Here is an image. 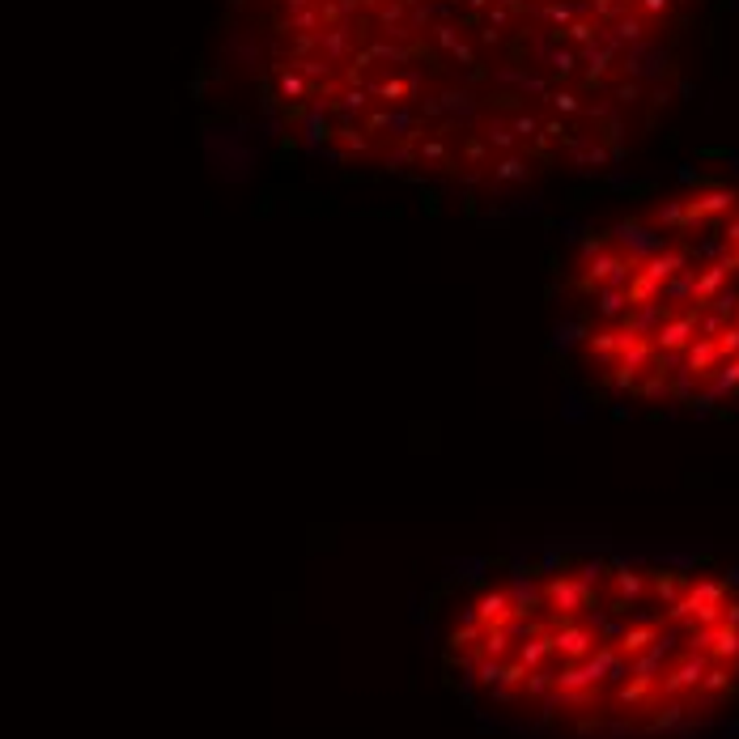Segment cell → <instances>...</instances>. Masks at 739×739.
Segmentation results:
<instances>
[{
	"instance_id": "1",
	"label": "cell",
	"mask_w": 739,
	"mask_h": 739,
	"mask_svg": "<svg viewBox=\"0 0 739 739\" xmlns=\"http://www.w3.org/2000/svg\"><path fill=\"white\" fill-rule=\"evenodd\" d=\"M561 349L612 404L739 417V183L693 179L586 234L561 276Z\"/></svg>"
}]
</instances>
